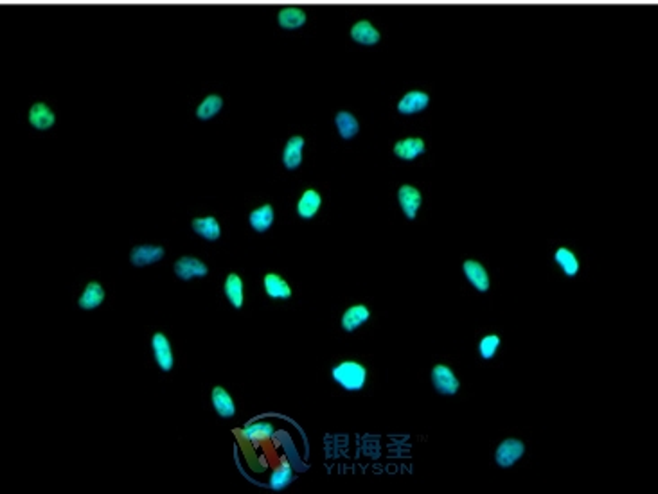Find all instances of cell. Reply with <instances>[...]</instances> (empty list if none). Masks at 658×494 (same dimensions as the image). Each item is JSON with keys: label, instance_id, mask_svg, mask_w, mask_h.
<instances>
[{"label": "cell", "instance_id": "12", "mask_svg": "<svg viewBox=\"0 0 658 494\" xmlns=\"http://www.w3.org/2000/svg\"><path fill=\"white\" fill-rule=\"evenodd\" d=\"M56 122V113L45 103H35L29 110V124L38 131L51 130Z\"/></svg>", "mask_w": 658, "mask_h": 494}, {"label": "cell", "instance_id": "11", "mask_svg": "<svg viewBox=\"0 0 658 494\" xmlns=\"http://www.w3.org/2000/svg\"><path fill=\"white\" fill-rule=\"evenodd\" d=\"M425 151L426 144L425 140L419 139V137H407V139L398 140V142L394 144V155L399 160L412 162L416 160L417 157H421Z\"/></svg>", "mask_w": 658, "mask_h": 494}, {"label": "cell", "instance_id": "9", "mask_svg": "<svg viewBox=\"0 0 658 494\" xmlns=\"http://www.w3.org/2000/svg\"><path fill=\"white\" fill-rule=\"evenodd\" d=\"M175 274L182 281H191L197 277H205L209 274V268L197 257H180L175 263Z\"/></svg>", "mask_w": 658, "mask_h": 494}, {"label": "cell", "instance_id": "1", "mask_svg": "<svg viewBox=\"0 0 658 494\" xmlns=\"http://www.w3.org/2000/svg\"><path fill=\"white\" fill-rule=\"evenodd\" d=\"M333 379L347 392H360L367 381V370L356 361H342L331 370Z\"/></svg>", "mask_w": 658, "mask_h": 494}, {"label": "cell", "instance_id": "7", "mask_svg": "<svg viewBox=\"0 0 658 494\" xmlns=\"http://www.w3.org/2000/svg\"><path fill=\"white\" fill-rule=\"evenodd\" d=\"M152 350H153V358H155L158 367H161L164 372H170L171 368H173V365H175V359H173V350H171L170 340H167L162 332L153 334Z\"/></svg>", "mask_w": 658, "mask_h": 494}, {"label": "cell", "instance_id": "26", "mask_svg": "<svg viewBox=\"0 0 658 494\" xmlns=\"http://www.w3.org/2000/svg\"><path fill=\"white\" fill-rule=\"evenodd\" d=\"M275 435V428L270 422H250V424H246L243 428V437L246 440H263V439H272Z\"/></svg>", "mask_w": 658, "mask_h": 494}, {"label": "cell", "instance_id": "27", "mask_svg": "<svg viewBox=\"0 0 658 494\" xmlns=\"http://www.w3.org/2000/svg\"><path fill=\"white\" fill-rule=\"evenodd\" d=\"M291 480H293V469L288 464H282L277 469H273L270 475V489L282 491L286 485L291 484Z\"/></svg>", "mask_w": 658, "mask_h": 494}, {"label": "cell", "instance_id": "4", "mask_svg": "<svg viewBox=\"0 0 658 494\" xmlns=\"http://www.w3.org/2000/svg\"><path fill=\"white\" fill-rule=\"evenodd\" d=\"M398 202L403 214L407 216V220H416L417 212L423 205V194L414 185L405 184L398 189Z\"/></svg>", "mask_w": 658, "mask_h": 494}, {"label": "cell", "instance_id": "23", "mask_svg": "<svg viewBox=\"0 0 658 494\" xmlns=\"http://www.w3.org/2000/svg\"><path fill=\"white\" fill-rule=\"evenodd\" d=\"M223 293L227 296V301L230 302L232 307L239 310L243 305V283L239 275L236 274H228V277L225 278L223 284Z\"/></svg>", "mask_w": 658, "mask_h": 494}, {"label": "cell", "instance_id": "15", "mask_svg": "<svg viewBox=\"0 0 658 494\" xmlns=\"http://www.w3.org/2000/svg\"><path fill=\"white\" fill-rule=\"evenodd\" d=\"M212 406H214L216 413L221 419H232L236 415V406H234L232 397L228 395L223 386H214L211 394Z\"/></svg>", "mask_w": 658, "mask_h": 494}, {"label": "cell", "instance_id": "17", "mask_svg": "<svg viewBox=\"0 0 658 494\" xmlns=\"http://www.w3.org/2000/svg\"><path fill=\"white\" fill-rule=\"evenodd\" d=\"M369 316H371V313H369L365 305H353V307H349V310L342 314L340 325L345 332H354L358 327H362L363 323L367 322Z\"/></svg>", "mask_w": 658, "mask_h": 494}, {"label": "cell", "instance_id": "21", "mask_svg": "<svg viewBox=\"0 0 658 494\" xmlns=\"http://www.w3.org/2000/svg\"><path fill=\"white\" fill-rule=\"evenodd\" d=\"M273 218H275V214H273L272 205H261L250 212V216H248V223H250V227L255 230V232L263 234L272 227Z\"/></svg>", "mask_w": 658, "mask_h": 494}, {"label": "cell", "instance_id": "14", "mask_svg": "<svg viewBox=\"0 0 658 494\" xmlns=\"http://www.w3.org/2000/svg\"><path fill=\"white\" fill-rule=\"evenodd\" d=\"M462 269H464L468 283H470L477 292H489V275L480 263H477V260H466Z\"/></svg>", "mask_w": 658, "mask_h": 494}, {"label": "cell", "instance_id": "16", "mask_svg": "<svg viewBox=\"0 0 658 494\" xmlns=\"http://www.w3.org/2000/svg\"><path fill=\"white\" fill-rule=\"evenodd\" d=\"M320 205H322L320 194H318L315 189H308V191L302 193L299 202H297V214H299L302 220H311L318 212Z\"/></svg>", "mask_w": 658, "mask_h": 494}, {"label": "cell", "instance_id": "10", "mask_svg": "<svg viewBox=\"0 0 658 494\" xmlns=\"http://www.w3.org/2000/svg\"><path fill=\"white\" fill-rule=\"evenodd\" d=\"M304 137L295 135L286 140V146L282 149V166L288 171H295L302 164V151H304Z\"/></svg>", "mask_w": 658, "mask_h": 494}, {"label": "cell", "instance_id": "20", "mask_svg": "<svg viewBox=\"0 0 658 494\" xmlns=\"http://www.w3.org/2000/svg\"><path fill=\"white\" fill-rule=\"evenodd\" d=\"M103 301H104L103 286H101L99 283H89L85 286V289H83V293H81L77 304H80L81 310H95V307H99V305L103 304Z\"/></svg>", "mask_w": 658, "mask_h": 494}, {"label": "cell", "instance_id": "19", "mask_svg": "<svg viewBox=\"0 0 658 494\" xmlns=\"http://www.w3.org/2000/svg\"><path fill=\"white\" fill-rule=\"evenodd\" d=\"M263 284H264V292H266V295H268L270 298H275V301H288V298L291 296L290 284H288L284 278L279 277V275L275 274L264 275Z\"/></svg>", "mask_w": 658, "mask_h": 494}, {"label": "cell", "instance_id": "28", "mask_svg": "<svg viewBox=\"0 0 658 494\" xmlns=\"http://www.w3.org/2000/svg\"><path fill=\"white\" fill-rule=\"evenodd\" d=\"M498 345H500V338H498L497 334H488V336H484L479 343L480 358L486 359V361L495 358V354H497V350H498Z\"/></svg>", "mask_w": 658, "mask_h": 494}, {"label": "cell", "instance_id": "3", "mask_svg": "<svg viewBox=\"0 0 658 494\" xmlns=\"http://www.w3.org/2000/svg\"><path fill=\"white\" fill-rule=\"evenodd\" d=\"M432 383H434L435 390L443 395H453L461 388L459 377L446 365H435L432 368Z\"/></svg>", "mask_w": 658, "mask_h": 494}, {"label": "cell", "instance_id": "18", "mask_svg": "<svg viewBox=\"0 0 658 494\" xmlns=\"http://www.w3.org/2000/svg\"><path fill=\"white\" fill-rule=\"evenodd\" d=\"M335 126H336L338 135H340L344 140L354 139L360 131L358 119H356V117H354L351 112H347V110H340V112L336 113Z\"/></svg>", "mask_w": 658, "mask_h": 494}, {"label": "cell", "instance_id": "25", "mask_svg": "<svg viewBox=\"0 0 658 494\" xmlns=\"http://www.w3.org/2000/svg\"><path fill=\"white\" fill-rule=\"evenodd\" d=\"M554 260L556 265L560 266L563 269V274L567 277H576L579 272V260L578 257L574 256V251H570L569 248H558L554 251Z\"/></svg>", "mask_w": 658, "mask_h": 494}, {"label": "cell", "instance_id": "24", "mask_svg": "<svg viewBox=\"0 0 658 494\" xmlns=\"http://www.w3.org/2000/svg\"><path fill=\"white\" fill-rule=\"evenodd\" d=\"M221 108H223V99H221V95H207L202 103L198 104L197 117L200 121H211V119H214V117L218 115Z\"/></svg>", "mask_w": 658, "mask_h": 494}, {"label": "cell", "instance_id": "2", "mask_svg": "<svg viewBox=\"0 0 658 494\" xmlns=\"http://www.w3.org/2000/svg\"><path fill=\"white\" fill-rule=\"evenodd\" d=\"M524 453L525 446L522 440L506 439L498 444L497 453H495V462H497L498 467H511L524 457Z\"/></svg>", "mask_w": 658, "mask_h": 494}, {"label": "cell", "instance_id": "8", "mask_svg": "<svg viewBox=\"0 0 658 494\" xmlns=\"http://www.w3.org/2000/svg\"><path fill=\"white\" fill-rule=\"evenodd\" d=\"M308 22V13L299 6H286L281 8L277 13V23L284 31H297L304 27Z\"/></svg>", "mask_w": 658, "mask_h": 494}, {"label": "cell", "instance_id": "22", "mask_svg": "<svg viewBox=\"0 0 658 494\" xmlns=\"http://www.w3.org/2000/svg\"><path fill=\"white\" fill-rule=\"evenodd\" d=\"M193 230L194 234H198L200 238L207 239V241H216V239H219V236H221V229H219L218 220L212 218V216L193 220Z\"/></svg>", "mask_w": 658, "mask_h": 494}, {"label": "cell", "instance_id": "6", "mask_svg": "<svg viewBox=\"0 0 658 494\" xmlns=\"http://www.w3.org/2000/svg\"><path fill=\"white\" fill-rule=\"evenodd\" d=\"M430 104V95L423 92V90H410L403 97L398 101V110L401 115H414V113H419L423 110H426V106Z\"/></svg>", "mask_w": 658, "mask_h": 494}, {"label": "cell", "instance_id": "5", "mask_svg": "<svg viewBox=\"0 0 658 494\" xmlns=\"http://www.w3.org/2000/svg\"><path fill=\"white\" fill-rule=\"evenodd\" d=\"M349 35L354 44L363 45V47H374L380 44L381 32L378 31L376 26L369 20H358L354 22L349 29Z\"/></svg>", "mask_w": 658, "mask_h": 494}, {"label": "cell", "instance_id": "13", "mask_svg": "<svg viewBox=\"0 0 658 494\" xmlns=\"http://www.w3.org/2000/svg\"><path fill=\"white\" fill-rule=\"evenodd\" d=\"M164 257V248L157 245H139L130 254V263L134 266L155 265Z\"/></svg>", "mask_w": 658, "mask_h": 494}]
</instances>
